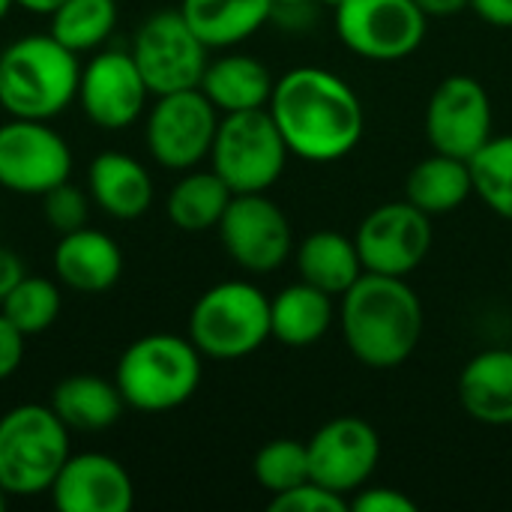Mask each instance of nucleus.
<instances>
[{"label": "nucleus", "mask_w": 512, "mask_h": 512, "mask_svg": "<svg viewBox=\"0 0 512 512\" xmlns=\"http://www.w3.org/2000/svg\"><path fill=\"white\" fill-rule=\"evenodd\" d=\"M342 339L369 369H396L423 339V303L402 276L363 273L339 306Z\"/></svg>", "instance_id": "obj_2"}, {"label": "nucleus", "mask_w": 512, "mask_h": 512, "mask_svg": "<svg viewBox=\"0 0 512 512\" xmlns=\"http://www.w3.org/2000/svg\"><path fill=\"white\" fill-rule=\"evenodd\" d=\"M114 384L123 402L144 414H165L186 405L201 384V351L189 336L150 333L126 345Z\"/></svg>", "instance_id": "obj_4"}, {"label": "nucleus", "mask_w": 512, "mask_h": 512, "mask_svg": "<svg viewBox=\"0 0 512 512\" xmlns=\"http://www.w3.org/2000/svg\"><path fill=\"white\" fill-rule=\"evenodd\" d=\"M459 405L483 426H512V348H486L459 372Z\"/></svg>", "instance_id": "obj_20"}, {"label": "nucleus", "mask_w": 512, "mask_h": 512, "mask_svg": "<svg viewBox=\"0 0 512 512\" xmlns=\"http://www.w3.org/2000/svg\"><path fill=\"white\" fill-rule=\"evenodd\" d=\"M267 111L291 156L315 165L345 159L366 129V111L354 87L321 66H297L276 78Z\"/></svg>", "instance_id": "obj_1"}, {"label": "nucleus", "mask_w": 512, "mask_h": 512, "mask_svg": "<svg viewBox=\"0 0 512 512\" xmlns=\"http://www.w3.org/2000/svg\"><path fill=\"white\" fill-rule=\"evenodd\" d=\"M432 240V216L417 210L411 201H387L375 207L354 234L366 273L402 279L426 261Z\"/></svg>", "instance_id": "obj_13"}, {"label": "nucleus", "mask_w": 512, "mask_h": 512, "mask_svg": "<svg viewBox=\"0 0 512 512\" xmlns=\"http://www.w3.org/2000/svg\"><path fill=\"white\" fill-rule=\"evenodd\" d=\"M276 78L252 54H225L207 63L201 78V93L216 105L219 114L267 108Z\"/></svg>", "instance_id": "obj_21"}, {"label": "nucleus", "mask_w": 512, "mask_h": 512, "mask_svg": "<svg viewBox=\"0 0 512 512\" xmlns=\"http://www.w3.org/2000/svg\"><path fill=\"white\" fill-rule=\"evenodd\" d=\"M60 306H63V297H60V288L51 279L24 273L12 285V291L3 297L0 312L9 318V324L18 333L36 336V333H45L60 318Z\"/></svg>", "instance_id": "obj_30"}, {"label": "nucleus", "mask_w": 512, "mask_h": 512, "mask_svg": "<svg viewBox=\"0 0 512 512\" xmlns=\"http://www.w3.org/2000/svg\"><path fill=\"white\" fill-rule=\"evenodd\" d=\"M90 192L72 186L69 180L48 189L42 195V213H45V222L57 231V234H69V231H78L87 225L90 219Z\"/></svg>", "instance_id": "obj_32"}, {"label": "nucleus", "mask_w": 512, "mask_h": 512, "mask_svg": "<svg viewBox=\"0 0 512 512\" xmlns=\"http://www.w3.org/2000/svg\"><path fill=\"white\" fill-rule=\"evenodd\" d=\"M72 174V150L48 120L9 117L0 123V186L42 198Z\"/></svg>", "instance_id": "obj_12"}, {"label": "nucleus", "mask_w": 512, "mask_h": 512, "mask_svg": "<svg viewBox=\"0 0 512 512\" xmlns=\"http://www.w3.org/2000/svg\"><path fill=\"white\" fill-rule=\"evenodd\" d=\"M117 27V0H66L51 15V36L75 54L96 51Z\"/></svg>", "instance_id": "obj_28"}, {"label": "nucleus", "mask_w": 512, "mask_h": 512, "mask_svg": "<svg viewBox=\"0 0 512 512\" xmlns=\"http://www.w3.org/2000/svg\"><path fill=\"white\" fill-rule=\"evenodd\" d=\"M471 9L492 27H512V0H471Z\"/></svg>", "instance_id": "obj_36"}, {"label": "nucleus", "mask_w": 512, "mask_h": 512, "mask_svg": "<svg viewBox=\"0 0 512 512\" xmlns=\"http://www.w3.org/2000/svg\"><path fill=\"white\" fill-rule=\"evenodd\" d=\"M24 333H18L9 318L0 312V381L12 378L24 360Z\"/></svg>", "instance_id": "obj_35"}, {"label": "nucleus", "mask_w": 512, "mask_h": 512, "mask_svg": "<svg viewBox=\"0 0 512 512\" xmlns=\"http://www.w3.org/2000/svg\"><path fill=\"white\" fill-rule=\"evenodd\" d=\"M12 6H15V0H0V21L9 15V9H12Z\"/></svg>", "instance_id": "obj_40"}, {"label": "nucleus", "mask_w": 512, "mask_h": 512, "mask_svg": "<svg viewBox=\"0 0 512 512\" xmlns=\"http://www.w3.org/2000/svg\"><path fill=\"white\" fill-rule=\"evenodd\" d=\"M219 129L216 105L201 93V87L162 93L147 111L144 138L150 156L168 171H189L204 162L213 150Z\"/></svg>", "instance_id": "obj_10"}, {"label": "nucleus", "mask_w": 512, "mask_h": 512, "mask_svg": "<svg viewBox=\"0 0 512 512\" xmlns=\"http://www.w3.org/2000/svg\"><path fill=\"white\" fill-rule=\"evenodd\" d=\"M348 510L354 512H417V501L390 486H363L348 498Z\"/></svg>", "instance_id": "obj_34"}, {"label": "nucleus", "mask_w": 512, "mask_h": 512, "mask_svg": "<svg viewBox=\"0 0 512 512\" xmlns=\"http://www.w3.org/2000/svg\"><path fill=\"white\" fill-rule=\"evenodd\" d=\"M291 3H312V0H276V6H291Z\"/></svg>", "instance_id": "obj_42"}, {"label": "nucleus", "mask_w": 512, "mask_h": 512, "mask_svg": "<svg viewBox=\"0 0 512 512\" xmlns=\"http://www.w3.org/2000/svg\"><path fill=\"white\" fill-rule=\"evenodd\" d=\"M21 276H24V264H21V258H18L12 249L0 246V303H3V297L12 291V285H15Z\"/></svg>", "instance_id": "obj_37"}, {"label": "nucleus", "mask_w": 512, "mask_h": 512, "mask_svg": "<svg viewBox=\"0 0 512 512\" xmlns=\"http://www.w3.org/2000/svg\"><path fill=\"white\" fill-rule=\"evenodd\" d=\"M9 507V495H6V489H0V512H6Z\"/></svg>", "instance_id": "obj_41"}, {"label": "nucleus", "mask_w": 512, "mask_h": 512, "mask_svg": "<svg viewBox=\"0 0 512 512\" xmlns=\"http://www.w3.org/2000/svg\"><path fill=\"white\" fill-rule=\"evenodd\" d=\"M63 3H66V0H15V6H21L24 12H30V15H45V18H51Z\"/></svg>", "instance_id": "obj_39"}, {"label": "nucleus", "mask_w": 512, "mask_h": 512, "mask_svg": "<svg viewBox=\"0 0 512 512\" xmlns=\"http://www.w3.org/2000/svg\"><path fill=\"white\" fill-rule=\"evenodd\" d=\"M267 507H270V512H345L348 510V498L315 483V480H306L294 489L270 495Z\"/></svg>", "instance_id": "obj_33"}, {"label": "nucleus", "mask_w": 512, "mask_h": 512, "mask_svg": "<svg viewBox=\"0 0 512 512\" xmlns=\"http://www.w3.org/2000/svg\"><path fill=\"white\" fill-rule=\"evenodd\" d=\"M306 447L312 480L345 498L363 489L381 462V438L375 426L354 414L327 420Z\"/></svg>", "instance_id": "obj_15"}, {"label": "nucleus", "mask_w": 512, "mask_h": 512, "mask_svg": "<svg viewBox=\"0 0 512 512\" xmlns=\"http://www.w3.org/2000/svg\"><path fill=\"white\" fill-rule=\"evenodd\" d=\"M207 45L189 27L180 9H159L141 21L132 36V60L153 96L192 90L207 69Z\"/></svg>", "instance_id": "obj_8"}, {"label": "nucleus", "mask_w": 512, "mask_h": 512, "mask_svg": "<svg viewBox=\"0 0 512 512\" xmlns=\"http://www.w3.org/2000/svg\"><path fill=\"white\" fill-rule=\"evenodd\" d=\"M426 18H453L465 9H471V0H414Z\"/></svg>", "instance_id": "obj_38"}, {"label": "nucleus", "mask_w": 512, "mask_h": 512, "mask_svg": "<svg viewBox=\"0 0 512 512\" xmlns=\"http://www.w3.org/2000/svg\"><path fill=\"white\" fill-rule=\"evenodd\" d=\"M54 414L69 432H102L123 417V396L114 381L99 375H69L51 393Z\"/></svg>", "instance_id": "obj_25"}, {"label": "nucleus", "mask_w": 512, "mask_h": 512, "mask_svg": "<svg viewBox=\"0 0 512 512\" xmlns=\"http://www.w3.org/2000/svg\"><path fill=\"white\" fill-rule=\"evenodd\" d=\"M69 456V429L51 405L27 402L0 417V489L9 498L45 495Z\"/></svg>", "instance_id": "obj_5"}, {"label": "nucleus", "mask_w": 512, "mask_h": 512, "mask_svg": "<svg viewBox=\"0 0 512 512\" xmlns=\"http://www.w3.org/2000/svg\"><path fill=\"white\" fill-rule=\"evenodd\" d=\"M297 270L300 279L327 291L330 297H342L363 273V261L354 237L342 231H312L297 246Z\"/></svg>", "instance_id": "obj_24"}, {"label": "nucleus", "mask_w": 512, "mask_h": 512, "mask_svg": "<svg viewBox=\"0 0 512 512\" xmlns=\"http://www.w3.org/2000/svg\"><path fill=\"white\" fill-rule=\"evenodd\" d=\"M150 87L129 51H99L78 78V105L84 117L105 129H129L147 108Z\"/></svg>", "instance_id": "obj_16"}, {"label": "nucleus", "mask_w": 512, "mask_h": 512, "mask_svg": "<svg viewBox=\"0 0 512 512\" xmlns=\"http://www.w3.org/2000/svg\"><path fill=\"white\" fill-rule=\"evenodd\" d=\"M270 336V297L246 279L207 288L189 312V339L210 360H243Z\"/></svg>", "instance_id": "obj_6"}, {"label": "nucleus", "mask_w": 512, "mask_h": 512, "mask_svg": "<svg viewBox=\"0 0 512 512\" xmlns=\"http://www.w3.org/2000/svg\"><path fill=\"white\" fill-rule=\"evenodd\" d=\"M333 321V297L303 279L270 297V333L285 348H312L330 333Z\"/></svg>", "instance_id": "obj_22"}, {"label": "nucleus", "mask_w": 512, "mask_h": 512, "mask_svg": "<svg viewBox=\"0 0 512 512\" xmlns=\"http://www.w3.org/2000/svg\"><path fill=\"white\" fill-rule=\"evenodd\" d=\"M78 54L51 33H33L0 51V108L9 117L51 120L78 96Z\"/></svg>", "instance_id": "obj_3"}, {"label": "nucleus", "mask_w": 512, "mask_h": 512, "mask_svg": "<svg viewBox=\"0 0 512 512\" xmlns=\"http://www.w3.org/2000/svg\"><path fill=\"white\" fill-rule=\"evenodd\" d=\"M57 279L78 294H102L123 276V252L114 237L96 228L60 234L54 249Z\"/></svg>", "instance_id": "obj_18"}, {"label": "nucleus", "mask_w": 512, "mask_h": 512, "mask_svg": "<svg viewBox=\"0 0 512 512\" xmlns=\"http://www.w3.org/2000/svg\"><path fill=\"white\" fill-rule=\"evenodd\" d=\"M474 195V180L468 159L432 153L420 159L405 177V201L429 216H444L459 210Z\"/></svg>", "instance_id": "obj_26"}, {"label": "nucleus", "mask_w": 512, "mask_h": 512, "mask_svg": "<svg viewBox=\"0 0 512 512\" xmlns=\"http://www.w3.org/2000/svg\"><path fill=\"white\" fill-rule=\"evenodd\" d=\"M48 495L60 512H129L135 504L129 471L105 453L69 456Z\"/></svg>", "instance_id": "obj_17"}, {"label": "nucleus", "mask_w": 512, "mask_h": 512, "mask_svg": "<svg viewBox=\"0 0 512 512\" xmlns=\"http://www.w3.org/2000/svg\"><path fill=\"white\" fill-rule=\"evenodd\" d=\"M216 231L225 255L246 273H273L294 252L291 222L267 192L234 195Z\"/></svg>", "instance_id": "obj_11"}, {"label": "nucleus", "mask_w": 512, "mask_h": 512, "mask_svg": "<svg viewBox=\"0 0 512 512\" xmlns=\"http://www.w3.org/2000/svg\"><path fill=\"white\" fill-rule=\"evenodd\" d=\"M321 3H324V6H330V9H336V6H339V3H345V0H321Z\"/></svg>", "instance_id": "obj_43"}, {"label": "nucleus", "mask_w": 512, "mask_h": 512, "mask_svg": "<svg viewBox=\"0 0 512 512\" xmlns=\"http://www.w3.org/2000/svg\"><path fill=\"white\" fill-rule=\"evenodd\" d=\"M234 192L228 183L210 168V171H195L189 168L168 192L165 210L174 228L186 234H201L210 228H219Z\"/></svg>", "instance_id": "obj_27"}, {"label": "nucleus", "mask_w": 512, "mask_h": 512, "mask_svg": "<svg viewBox=\"0 0 512 512\" xmlns=\"http://www.w3.org/2000/svg\"><path fill=\"white\" fill-rule=\"evenodd\" d=\"M276 0H180V12L207 48H234L273 21Z\"/></svg>", "instance_id": "obj_23"}, {"label": "nucleus", "mask_w": 512, "mask_h": 512, "mask_svg": "<svg viewBox=\"0 0 512 512\" xmlns=\"http://www.w3.org/2000/svg\"><path fill=\"white\" fill-rule=\"evenodd\" d=\"M474 195L501 219L512 222V135H492L471 159Z\"/></svg>", "instance_id": "obj_29"}, {"label": "nucleus", "mask_w": 512, "mask_h": 512, "mask_svg": "<svg viewBox=\"0 0 512 512\" xmlns=\"http://www.w3.org/2000/svg\"><path fill=\"white\" fill-rule=\"evenodd\" d=\"M288 144L267 108L222 114L213 138V171L234 195L267 192L288 165Z\"/></svg>", "instance_id": "obj_7"}, {"label": "nucleus", "mask_w": 512, "mask_h": 512, "mask_svg": "<svg viewBox=\"0 0 512 512\" xmlns=\"http://www.w3.org/2000/svg\"><path fill=\"white\" fill-rule=\"evenodd\" d=\"M333 24L348 51L375 63L411 57L429 30L414 0H345L333 9Z\"/></svg>", "instance_id": "obj_9"}, {"label": "nucleus", "mask_w": 512, "mask_h": 512, "mask_svg": "<svg viewBox=\"0 0 512 512\" xmlns=\"http://www.w3.org/2000/svg\"><path fill=\"white\" fill-rule=\"evenodd\" d=\"M492 96L474 75H447L426 105V138L435 153L471 159L495 132Z\"/></svg>", "instance_id": "obj_14"}, {"label": "nucleus", "mask_w": 512, "mask_h": 512, "mask_svg": "<svg viewBox=\"0 0 512 512\" xmlns=\"http://www.w3.org/2000/svg\"><path fill=\"white\" fill-rule=\"evenodd\" d=\"M87 192L93 204L120 222L141 219L153 204V177L129 153L102 150L87 168Z\"/></svg>", "instance_id": "obj_19"}, {"label": "nucleus", "mask_w": 512, "mask_h": 512, "mask_svg": "<svg viewBox=\"0 0 512 512\" xmlns=\"http://www.w3.org/2000/svg\"><path fill=\"white\" fill-rule=\"evenodd\" d=\"M252 474H255L258 486L270 495L294 489V486L312 480L309 447L294 438H276L255 453Z\"/></svg>", "instance_id": "obj_31"}]
</instances>
